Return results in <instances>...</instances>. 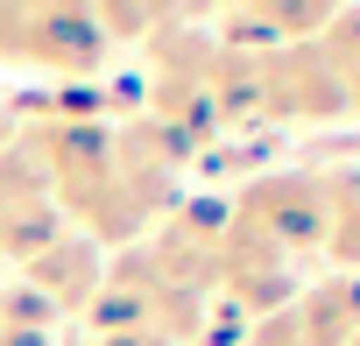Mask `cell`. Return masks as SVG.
I'll return each instance as SVG.
<instances>
[{"instance_id": "obj_1", "label": "cell", "mask_w": 360, "mask_h": 346, "mask_svg": "<svg viewBox=\"0 0 360 346\" xmlns=\"http://www.w3.org/2000/svg\"><path fill=\"white\" fill-rule=\"evenodd\" d=\"M0 22L22 29V36H0V57L50 64V71H92L106 57L99 15H78V8H0Z\"/></svg>"}, {"instance_id": "obj_2", "label": "cell", "mask_w": 360, "mask_h": 346, "mask_svg": "<svg viewBox=\"0 0 360 346\" xmlns=\"http://www.w3.org/2000/svg\"><path fill=\"white\" fill-rule=\"evenodd\" d=\"M99 255L85 248V241H43L36 255H29V290L50 304V311H85L92 297H99Z\"/></svg>"}]
</instances>
